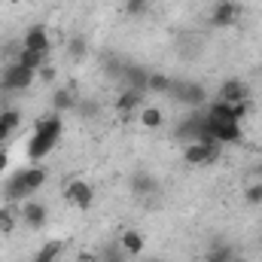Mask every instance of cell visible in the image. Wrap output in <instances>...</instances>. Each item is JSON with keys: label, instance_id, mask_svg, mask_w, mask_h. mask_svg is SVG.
I'll list each match as a JSON object with an SVG mask.
<instances>
[{"label": "cell", "instance_id": "7402d4cb", "mask_svg": "<svg viewBox=\"0 0 262 262\" xmlns=\"http://www.w3.org/2000/svg\"><path fill=\"white\" fill-rule=\"evenodd\" d=\"M244 201L253 204V207H259L262 204V180H253V183L244 189Z\"/></svg>", "mask_w": 262, "mask_h": 262}, {"label": "cell", "instance_id": "cb8c5ba5", "mask_svg": "<svg viewBox=\"0 0 262 262\" xmlns=\"http://www.w3.org/2000/svg\"><path fill=\"white\" fill-rule=\"evenodd\" d=\"M125 9L131 15H146V9H152V0H128Z\"/></svg>", "mask_w": 262, "mask_h": 262}, {"label": "cell", "instance_id": "f1b7e54d", "mask_svg": "<svg viewBox=\"0 0 262 262\" xmlns=\"http://www.w3.org/2000/svg\"><path fill=\"white\" fill-rule=\"evenodd\" d=\"M0 204H3V195H0Z\"/></svg>", "mask_w": 262, "mask_h": 262}, {"label": "cell", "instance_id": "e0dca14e", "mask_svg": "<svg viewBox=\"0 0 262 262\" xmlns=\"http://www.w3.org/2000/svg\"><path fill=\"white\" fill-rule=\"evenodd\" d=\"M18 204H0V235H12L18 229Z\"/></svg>", "mask_w": 262, "mask_h": 262}, {"label": "cell", "instance_id": "30bf717a", "mask_svg": "<svg viewBox=\"0 0 262 262\" xmlns=\"http://www.w3.org/2000/svg\"><path fill=\"white\" fill-rule=\"evenodd\" d=\"M137 125L143 131H162V125H165V107H159V104H143V107L137 110Z\"/></svg>", "mask_w": 262, "mask_h": 262}, {"label": "cell", "instance_id": "83f0119b", "mask_svg": "<svg viewBox=\"0 0 262 262\" xmlns=\"http://www.w3.org/2000/svg\"><path fill=\"white\" fill-rule=\"evenodd\" d=\"M101 262H122V259H101Z\"/></svg>", "mask_w": 262, "mask_h": 262}, {"label": "cell", "instance_id": "4fadbf2b", "mask_svg": "<svg viewBox=\"0 0 262 262\" xmlns=\"http://www.w3.org/2000/svg\"><path fill=\"white\" fill-rule=\"evenodd\" d=\"M49 55H52V52H34V49H21V46H18V52H15V58H12V61L37 73L43 64H49V61H52Z\"/></svg>", "mask_w": 262, "mask_h": 262}, {"label": "cell", "instance_id": "277c9868", "mask_svg": "<svg viewBox=\"0 0 262 262\" xmlns=\"http://www.w3.org/2000/svg\"><path fill=\"white\" fill-rule=\"evenodd\" d=\"M241 15H244V9H241L238 0H216L207 12V21H210V28L226 31V28H235Z\"/></svg>", "mask_w": 262, "mask_h": 262}, {"label": "cell", "instance_id": "7a4b0ae2", "mask_svg": "<svg viewBox=\"0 0 262 262\" xmlns=\"http://www.w3.org/2000/svg\"><path fill=\"white\" fill-rule=\"evenodd\" d=\"M220 152H223V143H204V140L183 143V162L192 168H204V165L220 162Z\"/></svg>", "mask_w": 262, "mask_h": 262}, {"label": "cell", "instance_id": "d4e9b609", "mask_svg": "<svg viewBox=\"0 0 262 262\" xmlns=\"http://www.w3.org/2000/svg\"><path fill=\"white\" fill-rule=\"evenodd\" d=\"M9 165H12V156H9V149H6V146H0V177H6V174H9Z\"/></svg>", "mask_w": 262, "mask_h": 262}, {"label": "cell", "instance_id": "4316f807", "mask_svg": "<svg viewBox=\"0 0 262 262\" xmlns=\"http://www.w3.org/2000/svg\"><path fill=\"white\" fill-rule=\"evenodd\" d=\"M229 262H247V259H241V256H232V259H229Z\"/></svg>", "mask_w": 262, "mask_h": 262}, {"label": "cell", "instance_id": "d6986e66", "mask_svg": "<svg viewBox=\"0 0 262 262\" xmlns=\"http://www.w3.org/2000/svg\"><path fill=\"white\" fill-rule=\"evenodd\" d=\"M61 256V241H49L46 247H40V253H34V262H58Z\"/></svg>", "mask_w": 262, "mask_h": 262}, {"label": "cell", "instance_id": "484cf974", "mask_svg": "<svg viewBox=\"0 0 262 262\" xmlns=\"http://www.w3.org/2000/svg\"><path fill=\"white\" fill-rule=\"evenodd\" d=\"M76 262H101V253H95V250H79V253H76Z\"/></svg>", "mask_w": 262, "mask_h": 262}, {"label": "cell", "instance_id": "44dd1931", "mask_svg": "<svg viewBox=\"0 0 262 262\" xmlns=\"http://www.w3.org/2000/svg\"><path fill=\"white\" fill-rule=\"evenodd\" d=\"M85 40L82 37H70V43H67V58H73V61H79L82 55H85Z\"/></svg>", "mask_w": 262, "mask_h": 262}, {"label": "cell", "instance_id": "2e32d148", "mask_svg": "<svg viewBox=\"0 0 262 262\" xmlns=\"http://www.w3.org/2000/svg\"><path fill=\"white\" fill-rule=\"evenodd\" d=\"M156 189H159V180H156L152 174H146V171L131 174V192H134V195H140V198L156 195Z\"/></svg>", "mask_w": 262, "mask_h": 262}, {"label": "cell", "instance_id": "9c48e42d", "mask_svg": "<svg viewBox=\"0 0 262 262\" xmlns=\"http://www.w3.org/2000/svg\"><path fill=\"white\" fill-rule=\"evenodd\" d=\"M216 98L226 101V104H250V85H247L244 79L232 76V79H226V82L220 85Z\"/></svg>", "mask_w": 262, "mask_h": 262}, {"label": "cell", "instance_id": "3957f363", "mask_svg": "<svg viewBox=\"0 0 262 262\" xmlns=\"http://www.w3.org/2000/svg\"><path fill=\"white\" fill-rule=\"evenodd\" d=\"M61 198H64L70 207H79V210H89L95 204V186L85 180V177H70L61 189Z\"/></svg>", "mask_w": 262, "mask_h": 262}, {"label": "cell", "instance_id": "8fae6325", "mask_svg": "<svg viewBox=\"0 0 262 262\" xmlns=\"http://www.w3.org/2000/svg\"><path fill=\"white\" fill-rule=\"evenodd\" d=\"M143 95H146V92H137V89H122V95L113 101L116 113H122V116H131V113H137V110L143 107Z\"/></svg>", "mask_w": 262, "mask_h": 262}, {"label": "cell", "instance_id": "ac0fdd59", "mask_svg": "<svg viewBox=\"0 0 262 262\" xmlns=\"http://www.w3.org/2000/svg\"><path fill=\"white\" fill-rule=\"evenodd\" d=\"M171 85H174V79H171L168 73L149 70V79H146V92H152V95H168V92H171Z\"/></svg>", "mask_w": 262, "mask_h": 262}, {"label": "cell", "instance_id": "ffe728a7", "mask_svg": "<svg viewBox=\"0 0 262 262\" xmlns=\"http://www.w3.org/2000/svg\"><path fill=\"white\" fill-rule=\"evenodd\" d=\"M70 107H79L76 98H73V92L70 89H58L55 92V110H70Z\"/></svg>", "mask_w": 262, "mask_h": 262}, {"label": "cell", "instance_id": "7c38bea8", "mask_svg": "<svg viewBox=\"0 0 262 262\" xmlns=\"http://www.w3.org/2000/svg\"><path fill=\"white\" fill-rule=\"evenodd\" d=\"M119 247H122V253H125L128 259H137V256L143 253L146 241H143V235H140L137 229H125V232L119 235Z\"/></svg>", "mask_w": 262, "mask_h": 262}, {"label": "cell", "instance_id": "5bb4252c", "mask_svg": "<svg viewBox=\"0 0 262 262\" xmlns=\"http://www.w3.org/2000/svg\"><path fill=\"white\" fill-rule=\"evenodd\" d=\"M21 180H25V186L37 195V192L46 186L49 174H46V168H43V165H28V168H21Z\"/></svg>", "mask_w": 262, "mask_h": 262}, {"label": "cell", "instance_id": "603a6c76", "mask_svg": "<svg viewBox=\"0 0 262 262\" xmlns=\"http://www.w3.org/2000/svg\"><path fill=\"white\" fill-rule=\"evenodd\" d=\"M55 76H58V67L52 64V61L37 70V82H55Z\"/></svg>", "mask_w": 262, "mask_h": 262}, {"label": "cell", "instance_id": "6da1fadb", "mask_svg": "<svg viewBox=\"0 0 262 262\" xmlns=\"http://www.w3.org/2000/svg\"><path fill=\"white\" fill-rule=\"evenodd\" d=\"M61 128H64V125H61V116H58V113H49V116L37 119L34 137H31V143H28V159H31V165H40V162L58 146Z\"/></svg>", "mask_w": 262, "mask_h": 262}, {"label": "cell", "instance_id": "8992f818", "mask_svg": "<svg viewBox=\"0 0 262 262\" xmlns=\"http://www.w3.org/2000/svg\"><path fill=\"white\" fill-rule=\"evenodd\" d=\"M18 220L28 229H43L49 223V204L40 201V198H28V201L18 204Z\"/></svg>", "mask_w": 262, "mask_h": 262}, {"label": "cell", "instance_id": "52a82bcc", "mask_svg": "<svg viewBox=\"0 0 262 262\" xmlns=\"http://www.w3.org/2000/svg\"><path fill=\"white\" fill-rule=\"evenodd\" d=\"M204 125L210 131V137L223 146L226 143H244V125L238 119H223V122H207L204 119Z\"/></svg>", "mask_w": 262, "mask_h": 262}, {"label": "cell", "instance_id": "9a60e30c", "mask_svg": "<svg viewBox=\"0 0 262 262\" xmlns=\"http://www.w3.org/2000/svg\"><path fill=\"white\" fill-rule=\"evenodd\" d=\"M18 125H21V113H18L15 107H9V110H3V113H0V146H6V143H9L12 131H18Z\"/></svg>", "mask_w": 262, "mask_h": 262}, {"label": "cell", "instance_id": "5b68a950", "mask_svg": "<svg viewBox=\"0 0 262 262\" xmlns=\"http://www.w3.org/2000/svg\"><path fill=\"white\" fill-rule=\"evenodd\" d=\"M0 85L6 92H28L31 85H37V73L28 70V67H21V64H15V61H9V67L0 76Z\"/></svg>", "mask_w": 262, "mask_h": 262}, {"label": "cell", "instance_id": "ba28073f", "mask_svg": "<svg viewBox=\"0 0 262 262\" xmlns=\"http://www.w3.org/2000/svg\"><path fill=\"white\" fill-rule=\"evenodd\" d=\"M21 49H34V52H52V31L46 25H31L21 34Z\"/></svg>", "mask_w": 262, "mask_h": 262}]
</instances>
